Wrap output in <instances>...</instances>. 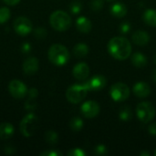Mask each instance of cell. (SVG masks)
Returning a JSON list of instances; mask_svg holds the SVG:
<instances>
[{
	"label": "cell",
	"instance_id": "obj_37",
	"mask_svg": "<svg viewBox=\"0 0 156 156\" xmlns=\"http://www.w3.org/2000/svg\"><path fill=\"white\" fill-rule=\"evenodd\" d=\"M3 1L8 5H16L20 2V0H3Z\"/></svg>",
	"mask_w": 156,
	"mask_h": 156
},
{
	"label": "cell",
	"instance_id": "obj_41",
	"mask_svg": "<svg viewBox=\"0 0 156 156\" xmlns=\"http://www.w3.org/2000/svg\"><path fill=\"white\" fill-rule=\"evenodd\" d=\"M106 1H109V2H112V1H115V0H106Z\"/></svg>",
	"mask_w": 156,
	"mask_h": 156
},
{
	"label": "cell",
	"instance_id": "obj_29",
	"mask_svg": "<svg viewBox=\"0 0 156 156\" xmlns=\"http://www.w3.org/2000/svg\"><path fill=\"white\" fill-rule=\"evenodd\" d=\"M94 154L96 155H106L108 154V149L104 144H99L94 148Z\"/></svg>",
	"mask_w": 156,
	"mask_h": 156
},
{
	"label": "cell",
	"instance_id": "obj_6",
	"mask_svg": "<svg viewBox=\"0 0 156 156\" xmlns=\"http://www.w3.org/2000/svg\"><path fill=\"white\" fill-rule=\"evenodd\" d=\"M154 106L149 101H142L136 107V115L139 121L144 123H149L155 117Z\"/></svg>",
	"mask_w": 156,
	"mask_h": 156
},
{
	"label": "cell",
	"instance_id": "obj_35",
	"mask_svg": "<svg viewBox=\"0 0 156 156\" xmlns=\"http://www.w3.org/2000/svg\"><path fill=\"white\" fill-rule=\"evenodd\" d=\"M148 132L152 136H156V122H154V123L149 125Z\"/></svg>",
	"mask_w": 156,
	"mask_h": 156
},
{
	"label": "cell",
	"instance_id": "obj_15",
	"mask_svg": "<svg viewBox=\"0 0 156 156\" xmlns=\"http://www.w3.org/2000/svg\"><path fill=\"white\" fill-rule=\"evenodd\" d=\"M150 35L144 30H136L132 35V40L137 46H146L150 42Z\"/></svg>",
	"mask_w": 156,
	"mask_h": 156
},
{
	"label": "cell",
	"instance_id": "obj_34",
	"mask_svg": "<svg viewBox=\"0 0 156 156\" xmlns=\"http://www.w3.org/2000/svg\"><path fill=\"white\" fill-rule=\"evenodd\" d=\"M20 50L23 54H27L31 51V45L28 42H24L20 47Z\"/></svg>",
	"mask_w": 156,
	"mask_h": 156
},
{
	"label": "cell",
	"instance_id": "obj_16",
	"mask_svg": "<svg viewBox=\"0 0 156 156\" xmlns=\"http://www.w3.org/2000/svg\"><path fill=\"white\" fill-rule=\"evenodd\" d=\"M110 12H111V15L113 16L114 17L122 18V17H124L127 15L128 9H127V6L123 3L115 2L111 5Z\"/></svg>",
	"mask_w": 156,
	"mask_h": 156
},
{
	"label": "cell",
	"instance_id": "obj_24",
	"mask_svg": "<svg viewBox=\"0 0 156 156\" xmlns=\"http://www.w3.org/2000/svg\"><path fill=\"white\" fill-rule=\"evenodd\" d=\"M45 141L49 144H56L58 141V135L54 131H48L45 133Z\"/></svg>",
	"mask_w": 156,
	"mask_h": 156
},
{
	"label": "cell",
	"instance_id": "obj_33",
	"mask_svg": "<svg viewBox=\"0 0 156 156\" xmlns=\"http://www.w3.org/2000/svg\"><path fill=\"white\" fill-rule=\"evenodd\" d=\"M41 156H62V153L57 150H48L40 153Z\"/></svg>",
	"mask_w": 156,
	"mask_h": 156
},
{
	"label": "cell",
	"instance_id": "obj_2",
	"mask_svg": "<svg viewBox=\"0 0 156 156\" xmlns=\"http://www.w3.org/2000/svg\"><path fill=\"white\" fill-rule=\"evenodd\" d=\"M68 48L61 44H53L48 51V60L56 66H63L69 60Z\"/></svg>",
	"mask_w": 156,
	"mask_h": 156
},
{
	"label": "cell",
	"instance_id": "obj_4",
	"mask_svg": "<svg viewBox=\"0 0 156 156\" xmlns=\"http://www.w3.org/2000/svg\"><path fill=\"white\" fill-rule=\"evenodd\" d=\"M39 121L37 115L33 112L27 114L20 122V132L25 137L32 136L37 130Z\"/></svg>",
	"mask_w": 156,
	"mask_h": 156
},
{
	"label": "cell",
	"instance_id": "obj_11",
	"mask_svg": "<svg viewBox=\"0 0 156 156\" xmlns=\"http://www.w3.org/2000/svg\"><path fill=\"white\" fill-rule=\"evenodd\" d=\"M87 87L88 90L100 91L104 89L107 85V79L103 75H95L90 80L83 82Z\"/></svg>",
	"mask_w": 156,
	"mask_h": 156
},
{
	"label": "cell",
	"instance_id": "obj_13",
	"mask_svg": "<svg viewBox=\"0 0 156 156\" xmlns=\"http://www.w3.org/2000/svg\"><path fill=\"white\" fill-rule=\"evenodd\" d=\"M73 77L78 80H85L90 75V67L84 62H80L76 64L72 70Z\"/></svg>",
	"mask_w": 156,
	"mask_h": 156
},
{
	"label": "cell",
	"instance_id": "obj_20",
	"mask_svg": "<svg viewBox=\"0 0 156 156\" xmlns=\"http://www.w3.org/2000/svg\"><path fill=\"white\" fill-rule=\"evenodd\" d=\"M132 63L136 68H144L147 64V58L141 52H135L131 57Z\"/></svg>",
	"mask_w": 156,
	"mask_h": 156
},
{
	"label": "cell",
	"instance_id": "obj_21",
	"mask_svg": "<svg viewBox=\"0 0 156 156\" xmlns=\"http://www.w3.org/2000/svg\"><path fill=\"white\" fill-rule=\"evenodd\" d=\"M89 53V47L85 43H79L73 48V54L77 58H84Z\"/></svg>",
	"mask_w": 156,
	"mask_h": 156
},
{
	"label": "cell",
	"instance_id": "obj_27",
	"mask_svg": "<svg viewBox=\"0 0 156 156\" xmlns=\"http://www.w3.org/2000/svg\"><path fill=\"white\" fill-rule=\"evenodd\" d=\"M81 8H82V4L80 1H73L69 5V10L74 15L79 14L81 11Z\"/></svg>",
	"mask_w": 156,
	"mask_h": 156
},
{
	"label": "cell",
	"instance_id": "obj_5",
	"mask_svg": "<svg viewBox=\"0 0 156 156\" xmlns=\"http://www.w3.org/2000/svg\"><path fill=\"white\" fill-rule=\"evenodd\" d=\"M88 89L84 83L74 84L70 86L66 91V98L68 101L72 104H78L81 102L88 94Z\"/></svg>",
	"mask_w": 156,
	"mask_h": 156
},
{
	"label": "cell",
	"instance_id": "obj_38",
	"mask_svg": "<svg viewBox=\"0 0 156 156\" xmlns=\"http://www.w3.org/2000/svg\"><path fill=\"white\" fill-rule=\"evenodd\" d=\"M152 78H153V80L156 83V69H154L152 73Z\"/></svg>",
	"mask_w": 156,
	"mask_h": 156
},
{
	"label": "cell",
	"instance_id": "obj_31",
	"mask_svg": "<svg viewBox=\"0 0 156 156\" xmlns=\"http://www.w3.org/2000/svg\"><path fill=\"white\" fill-rule=\"evenodd\" d=\"M86 153L80 148H73L68 152V156H85Z\"/></svg>",
	"mask_w": 156,
	"mask_h": 156
},
{
	"label": "cell",
	"instance_id": "obj_10",
	"mask_svg": "<svg viewBox=\"0 0 156 156\" xmlns=\"http://www.w3.org/2000/svg\"><path fill=\"white\" fill-rule=\"evenodd\" d=\"M80 112L85 118L92 119L99 115L101 112V107L98 102L94 101H88L81 105Z\"/></svg>",
	"mask_w": 156,
	"mask_h": 156
},
{
	"label": "cell",
	"instance_id": "obj_1",
	"mask_svg": "<svg viewBox=\"0 0 156 156\" xmlns=\"http://www.w3.org/2000/svg\"><path fill=\"white\" fill-rule=\"evenodd\" d=\"M132 44L123 37H114L108 43L109 54L115 59L125 60L132 54Z\"/></svg>",
	"mask_w": 156,
	"mask_h": 156
},
{
	"label": "cell",
	"instance_id": "obj_19",
	"mask_svg": "<svg viewBox=\"0 0 156 156\" xmlns=\"http://www.w3.org/2000/svg\"><path fill=\"white\" fill-rule=\"evenodd\" d=\"M143 19L146 25L152 27H156V9L154 8H150L147 9L144 15H143Z\"/></svg>",
	"mask_w": 156,
	"mask_h": 156
},
{
	"label": "cell",
	"instance_id": "obj_18",
	"mask_svg": "<svg viewBox=\"0 0 156 156\" xmlns=\"http://www.w3.org/2000/svg\"><path fill=\"white\" fill-rule=\"evenodd\" d=\"M15 128L9 122H3L0 124V139L8 140L14 135Z\"/></svg>",
	"mask_w": 156,
	"mask_h": 156
},
{
	"label": "cell",
	"instance_id": "obj_14",
	"mask_svg": "<svg viewBox=\"0 0 156 156\" xmlns=\"http://www.w3.org/2000/svg\"><path fill=\"white\" fill-rule=\"evenodd\" d=\"M38 68H39V62L38 59L35 57L27 58L23 63V71L25 74L28 76H32L35 73H37Z\"/></svg>",
	"mask_w": 156,
	"mask_h": 156
},
{
	"label": "cell",
	"instance_id": "obj_36",
	"mask_svg": "<svg viewBox=\"0 0 156 156\" xmlns=\"http://www.w3.org/2000/svg\"><path fill=\"white\" fill-rule=\"evenodd\" d=\"M5 153L6 154H12L15 153V148H14V147H11V146H9V145H7V146L5 147Z\"/></svg>",
	"mask_w": 156,
	"mask_h": 156
},
{
	"label": "cell",
	"instance_id": "obj_17",
	"mask_svg": "<svg viewBox=\"0 0 156 156\" xmlns=\"http://www.w3.org/2000/svg\"><path fill=\"white\" fill-rule=\"evenodd\" d=\"M76 27L80 33L88 34L92 28L91 21L86 16H80L76 20Z\"/></svg>",
	"mask_w": 156,
	"mask_h": 156
},
{
	"label": "cell",
	"instance_id": "obj_8",
	"mask_svg": "<svg viewBox=\"0 0 156 156\" xmlns=\"http://www.w3.org/2000/svg\"><path fill=\"white\" fill-rule=\"evenodd\" d=\"M13 27L16 33L19 36H27L33 30L32 22L26 16H18L13 23Z\"/></svg>",
	"mask_w": 156,
	"mask_h": 156
},
{
	"label": "cell",
	"instance_id": "obj_9",
	"mask_svg": "<svg viewBox=\"0 0 156 156\" xmlns=\"http://www.w3.org/2000/svg\"><path fill=\"white\" fill-rule=\"evenodd\" d=\"M8 90L11 96L16 100H21L25 98L28 92L27 86L24 84V82H22L19 80H11L8 85Z\"/></svg>",
	"mask_w": 156,
	"mask_h": 156
},
{
	"label": "cell",
	"instance_id": "obj_22",
	"mask_svg": "<svg viewBox=\"0 0 156 156\" xmlns=\"http://www.w3.org/2000/svg\"><path fill=\"white\" fill-rule=\"evenodd\" d=\"M119 118L122 122H130L132 120V118H133V111H132V109L127 105H124V106L121 107L120 112H119Z\"/></svg>",
	"mask_w": 156,
	"mask_h": 156
},
{
	"label": "cell",
	"instance_id": "obj_39",
	"mask_svg": "<svg viewBox=\"0 0 156 156\" xmlns=\"http://www.w3.org/2000/svg\"><path fill=\"white\" fill-rule=\"evenodd\" d=\"M140 154H141L142 156H144V155L149 156V155H150V153H149V152H142V153H141Z\"/></svg>",
	"mask_w": 156,
	"mask_h": 156
},
{
	"label": "cell",
	"instance_id": "obj_42",
	"mask_svg": "<svg viewBox=\"0 0 156 156\" xmlns=\"http://www.w3.org/2000/svg\"><path fill=\"white\" fill-rule=\"evenodd\" d=\"M154 155L156 156V149H155V151H154Z\"/></svg>",
	"mask_w": 156,
	"mask_h": 156
},
{
	"label": "cell",
	"instance_id": "obj_40",
	"mask_svg": "<svg viewBox=\"0 0 156 156\" xmlns=\"http://www.w3.org/2000/svg\"><path fill=\"white\" fill-rule=\"evenodd\" d=\"M154 63L156 64V55L154 56Z\"/></svg>",
	"mask_w": 156,
	"mask_h": 156
},
{
	"label": "cell",
	"instance_id": "obj_32",
	"mask_svg": "<svg viewBox=\"0 0 156 156\" xmlns=\"http://www.w3.org/2000/svg\"><path fill=\"white\" fill-rule=\"evenodd\" d=\"M131 28H132V27H131V24L129 22H123V23H122L121 26H120V27H119V29H120V31H121L122 34H127V33H129L130 30H131Z\"/></svg>",
	"mask_w": 156,
	"mask_h": 156
},
{
	"label": "cell",
	"instance_id": "obj_23",
	"mask_svg": "<svg viewBox=\"0 0 156 156\" xmlns=\"http://www.w3.org/2000/svg\"><path fill=\"white\" fill-rule=\"evenodd\" d=\"M84 122L80 117H73L69 122V128L74 132H79L83 128Z\"/></svg>",
	"mask_w": 156,
	"mask_h": 156
},
{
	"label": "cell",
	"instance_id": "obj_7",
	"mask_svg": "<svg viewBox=\"0 0 156 156\" xmlns=\"http://www.w3.org/2000/svg\"><path fill=\"white\" fill-rule=\"evenodd\" d=\"M131 90L130 88L123 82L114 83L110 90L111 98L117 102H122L126 101L130 96Z\"/></svg>",
	"mask_w": 156,
	"mask_h": 156
},
{
	"label": "cell",
	"instance_id": "obj_30",
	"mask_svg": "<svg viewBox=\"0 0 156 156\" xmlns=\"http://www.w3.org/2000/svg\"><path fill=\"white\" fill-rule=\"evenodd\" d=\"M36 100H37V98H30V97H28L27 101L26 103H25V108H26V110L33 111L34 109H36V107H37Z\"/></svg>",
	"mask_w": 156,
	"mask_h": 156
},
{
	"label": "cell",
	"instance_id": "obj_3",
	"mask_svg": "<svg viewBox=\"0 0 156 156\" xmlns=\"http://www.w3.org/2000/svg\"><path fill=\"white\" fill-rule=\"evenodd\" d=\"M49 24L56 31L63 32L70 27L71 17L67 12L62 10H57L50 15Z\"/></svg>",
	"mask_w": 156,
	"mask_h": 156
},
{
	"label": "cell",
	"instance_id": "obj_12",
	"mask_svg": "<svg viewBox=\"0 0 156 156\" xmlns=\"http://www.w3.org/2000/svg\"><path fill=\"white\" fill-rule=\"evenodd\" d=\"M133 94L139 99H145L151 94V87L145 81H138L133 87Z\"/></svg>",
	"mask_w": 156,
	"mask_h": 156
},
{
	"label": "cell",
	"instance_id": "obj_26",
	"mask_svg": "<svg viewBox=\"0 0 156 156\" xmlns=\"http://www.w3.org/2000/svg\"><path fill=\"white\" fill-rule=\"evenodd\" d=\"M48 35V31L44 27H37L34 30V37L38 40H44Z\"/></svg>",
	"mask_w": 156,
	"mask_h": 156
},
{
	"label": "cell",
	"instance_id": "obj_28",
	"mask_svg": "<svg viewBox=\"0 0 156 156\" xmlns=\"http://www.w3.org/2000/svg\"><path fill=\"white\" fill-rule=\"evenodd\" d=\"M90 6L95 12L101 11L103 7V0H92L90 3Z\"/></svg>",
	"mask_w": 156,
	"mask_h": 156
},
{
	"label": "cell",
	"instance_id": "obj_25",
	"mask_svg": "<svg viewBox=\"0 0 156 156\" xmlns=\"http://www.w3.org/2000/svg\"><path fill=\"white\" fill-rule=\"evenodd\" d=\"M10 16L11 13L7 7L5 6L0 7V24H5V22H7L8 19L10 18Z\"/></svg>",
	"mask_w": 156,
	"mask_h": 156
}]
</instances>
